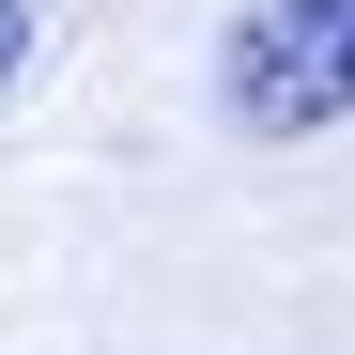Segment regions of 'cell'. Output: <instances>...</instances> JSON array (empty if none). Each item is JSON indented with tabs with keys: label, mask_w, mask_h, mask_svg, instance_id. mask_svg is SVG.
<instances>
[{
	"label": "cell",
	"mask_w": 355,
	"mask_h": 355,
	"mask_svg": "<svg viewBox=\"0 0 355 355\" xmlns=\"http://www.w3.org/2000/svg\"><path fill=\"white\" fill-rule=\"evenodd\" d=\"M216 108L278 155L355 124V0H248L232 46H216Z\"/></svg>",
	"instance_id": "1"
},
{
	"label": "cell",
	"mask_w": 355,
	"mask_h": 355,
	"mask_svg": "<svg viewBox=\"0 0 355 355\" xmlns=\"http://www.w3.org/2000/svg\"><path fill=\"white\" fill-rule=\"evenodd\" d=\"M31 78V0H0V93Z\"/></svg>",
	"instance_id": "2"
}]
</instances>
